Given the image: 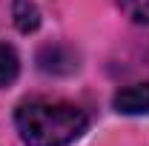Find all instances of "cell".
Wrapping results in <instances>:
<instances>
[{"label": "cell", "instance_id": "obj_1", "mask_svg": "<svg viewBox=\"0 0 149 146\" xmlns=\"http://www.w3.org/2000/svg\"><path fill=\"white\" fill-rule=\"evenodd\" d=\"M15 123L26 146H69L86 132L89 117L74 103L35 97L17 106Z\"/></svg>", "mask_w": 149, "mask_h": 146}, {"label": "cell", "instance_id": "obj_2", "mask_svg": "<svg viewBox=\"0 0 149 146\" xmlns=\"http://www.w3.org/2000/svg\"><path fill=\"white\" fill-rule=\"evenodd\" d=\"M115 112L120 115H149V83H132L120 89L112 100Z\"/></svg>", "mask_w": 149, "mask_h": 146}, {"label": "cell", "instance_id": "obj_3", "mask_svg": "<svg viewBox=\"0 0 149 146\" xmlns=\"http://www.w3.org/2000/svg\"><path fill=\"white\" fill-rule=\"evenodd\" d=\"M12 17H15V26H17L23 35L35 32L37 26H40V12H37V6L32 3V0H15Z\"/></svg>", "mask_w": 149, "mask_h": 146}, {"label": "cell", "instance_id": "obj_4", "mask_svg": "<svg viewBox=\"0 0 149 146\" xmlns=\"http://www.w3.org/2000/svg\"><path fill=\"white\" fill-rule=\"evenodd\" d=\"M17 74H20V60L15 55V49L0 43V89L12 86L17 80Z\"/></svg>", "mask_w": 149, "mask_h": 146}, {"label": "cell", "instance_id": "obj_5", "mask_svg": "<svg viewBox=\"0 0 149 146\" xmlns=\"http://www.w3.org/2000/svg\"><path fill=\"white\" fill-rule=\"evenodd\" d=\"M118 6L138 23H149V0H118Z\"/></svg>", "mask_w": 149, "mask_h": 146}]
</instances>
